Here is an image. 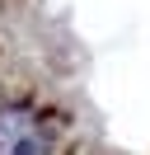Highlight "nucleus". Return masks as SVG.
Instances as JSON below:
<instances>
[{"label": "nucleus", "instance_id": "f257e3e1", "mask_svg": "<svg viewBox=\"0 0 150 155\" xmlns=\"http://www.w3.org/2000/svg\"><path fill=\"white\" fill-rule=\"evenodd\" d=\"M0 155H56V132L33 104H0Z\"/></svg>", "mask_w": 150, "mask_h": 155}]
</instances>
